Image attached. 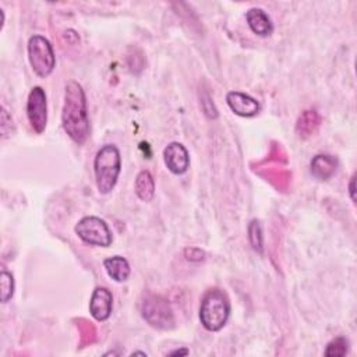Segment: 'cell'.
<instances>
[{
  "mask_svg": "<svg viewBox=\"0 0 357 357\" xmlns=\"http://www.w3.org/2000/svg\"><path fill=\"white\" fill-rule=\"evenodd\" d=\"M103 267H105L109 278H112L114 282H126L132 274L129 261L121 256L106 258L103 261Z\"/></svg>",
  "mask_w": 357,
  "mask_h": 357,
  "instance_id": "13",
  "label": "cell"
},
{
  "mask_svg": "<svg viewBox=\"0 0 357 357\" xmlns=\"http://www.w3.org/2000/svg\"><path fill=\"white\" fill-rule=\"evenodd\" d=\"M28 61L34 73L46 79L56 66V57L50 42L42 35H34L28 41Z\"/></svg>",
  "mask_w": 357,
  "mask_h": 357,
  "instance_id": "4",
  "label": "cell"
},
{
  "mask_svg": "<svg viewBox=\"0 0 357 357\" xmlns=\"http://www.w3.org/2000/svg\"><path fill=\"white\" fill-rule=\"evenodd\" d=\"M144 320L156 329H172L174 327V316L169 302L159 294H148L143 302Z\"/></svg>",
  "mask_w": 357,
  "mask_h": 357,
  "instance_id": "5",
  "label": "cell"
},
{
  "mask_svg": "<svg viewBox=\"0 0 357 357\" xmlns=\"http://www.w3.org/2000/svg\"><path fill=\"white\" fill-rule=\"evenodd\" d=\"M249 241L254 252L263 254L264 252V234H263V226L261 222L257 219H253L249 225Z\"/></svg>",
  "mask_w": 357,
  "mask_h": 357,
  "instance_id": "16",
  "label": "cell"
},
{
  "mask_svg": "<svg viewBox=\"0 0 357 357\" xmlns=\"http://www.w3.org/2000/svg\"><path fill=\"white\" fill-rule=\"evenodd\" d=\"M113 309V296L109 289L106 287H96L91 296L90 300V313L91 316L99 321H106Z\"/></svg>",
  "mask_w": 357,
  "mask_h": 357,
  "instance_id": "9",
  "label": "cell"
},
{
  "mask_svg": "<svg viewBox=\"0 0 357 357\" xmlns=\"http://www.w3.org/2000/svg\"><path fill=\"white\" fill-rule=\"evenodd\" d=\"M62 125L68 136L79 145L90 137V119L87 110L85 92L77 81L72 80L66 85L65 105L62 110Z\"/></svg>",
  "mask_w": 357,
  "mask_h": 357,
  "instance_id": "1",
  "label": "cell"
},
{
  "mask_svg": "<svg viewBox=\"0 0 357 357\" xmlns=\"http://www.w3.org/2000/svg\"><path fill=\"white\" fill-rule=\"evenodd\" d=\"M136 194L141 201H151L155 196V182L148 170H141L136 178Z\"/></svg>",
  "mask_w": 357,
  "mask_h": 357,
  "instance_id": "15",
  "label": "cell"
},
{
  "mask_svg": "<svg viewBox=\"0 0 357 357\" xmlns=\"http://www.w3.org/2000/svg\"><path fill=\"white\" fill-rule=\"evenodd\" d=\"M354 181H356V174L351 176L350 178V183H349V194H350V198L353 203H356V196H354Z\"/></svg>",
  "mask_w": 357,
  "mask_h": 357,
  "instance_id": "20",
  "label": "cell"
},
{
  "mask_svg": "<svg viewBox=\"0 0 357 357\" xmlns=\"http://www.w3.org/2000/svg\"><path fill=\"white\" fill-rule=\"evenodd\" d=\"M320 126V116L316 110H306L297 121L296 133L302 139H307L316 133Z\"/></svg>",
  "mask_w": 357,
  "mask_h": 357,
  "instance_id": "14",
  "label": "cell"
},
{
  "mask_svg": "<svg viewBox=\"0 0 357 357\" xmlns=\"http://www.w3.org/2000/svg\"><path fill=\"white\" fill-rule=\"evenodd\" d=\"M170 356H186L189 354V350L187 349H182V350H173L169 353Z\"/></svg>",
  "mask_w": 357,
  "mask_h": 357,
  "instance_id": "21",
  "label": "cell"
},
{
  "mask_svg": "<svg viewBox=\"0 0 357 357\" xmlns=\"http://www.w3.org/2000/svg\"><path fill=\"white\" fill-rule=\"evenodd\" d=\"M166 167L173 174H183L190 167V155L187 148L181 143H170L163 151Z\"/></svg>",
  "mask_w": 357,
  "mask_h": 357,
  "instance_id": "8",
  "label": "cell"
},
{
  "mask_svg": "<svg viewBox=\"0 0 357 357\" xmlns=\"http://www.w3.org/2000/svg\"><path fill=\"white\" fill-rule=\"evenodd\" d=\"M76 233L80 239L91 246L109 247L112 245V232L108 223L98 216H84L76 225Z\"/></svg>",
  "mask_w": 357,
  "mask_h": 357,
  "instance_id": "6",
  "label": "cell"
},
{
  "mask_svg": "<svg viewBox=\"0 0 357 357\" xmlns=\"http://www.w3.org/2000/svg\"><path fill=\"white\" fill-rule=\"evenodd\" d=\"M94 172L98 192L101 194H109L114 189L119 174L122 172V156L117 147L108 144L96 152Z\"/></svg>",
  "mask_w": 357,
  "mask_h": 357,
  "instance_id": "2",
  "label": "cell"
},
{
  "mask_svg": "<svg viewBox=\"0 0 357 357\" xmlns=\"http://www.w3.org/2000/svg\"><path fill=\"white\" fill-rule=\"evenodd\" d=\"M185 256L189 261H193V263H200L204 260L205 257V253L200 249H196V247H192V249H186L185 250Z\"/></svg>",
  "mask_w": 357,
  "mask_h": 357,
  "instance_id": "19",
  "label": "cell"
},
{
  "mask_svg": "<svg viewBox=\"0 0 357 357\" xmlns=\"http://www.w3.org/2000/svg\"><path fill=\"white\" fill-rule=\"evenodd\" d=\"M226 102L230 110L237 116L254 117L260 112V103L257 102V99L243 92H237V91L229 92L226 95Z\"/></svg>",
  "mask_w": 357,
  "mask_h": 357,
  "instance_id": "10",
  "label": "cell"
},
{
  "mask_svg": "<svg viewBox=\"0 0 357 357\" xmlns=\"http://www.w3.org/2000/svg\"><path fill=\"white\" fill-rule=\"evenodd\" d=\"M338 169V159L332 155L320 154L312 161V174L318 181H328Z\"/></svg>",
  "mask_w": 357,
  "mask_h": 357,
  "instance_id": "12",
  "label": "cell"
},
{
  "mask_svg": "<svg viewBox=\"0 0 357 357\" xmlns=\"http://www.w3.org/2000/svg\"><path fill=\"white\" fill-rule=\"evenodd\" d=\"M250 30L258 37H269L274 32V24L269 16L260 8H253L246 13Z\"/></svg>",
  "mask_w": 357,
  "mask_h": 357,
  "instance_id": "11",
  "label": "cell"
},
{
  "mask_svg": "<svg viewBox=\"0 0 357 357\" xmlns=\"http://www.w3.org/2000/svg\"><path fill=\"white\" fill-rule=\"evenodd\" d=\"M347 349H349L347 339L343 338V336H338L327 345L325 356H328V357H342L347 353Z\"/></svg>",
  "mask_w": 357,
  "mask_h": 357,
  "instance_id": "18",
  "label": "cell"
},
{
  "mask_svg": "<svg viewBox=\"0 0 357 357\" xmlns=\"http://www.w3.org/2000/svg\"><path fill=\"white\" fill-rule=\"evenodd\" d=\"M27 116L32 130L42 134L48 123V102L46 94L42 87H34L28 94Z\"/></svg>",
  "mask_w": 357,
  "mask_h": 357,
  "instance_id": "7",
  "label": "cell"
},
{
  "mask_svg": "<svg viewBox=\"0 0 357 357\" xmlns=\"http://www.w3.org/2000/svg\"><path fill=\"white\" fill-rule=\"evenodd\" d=\"M0 299L2 303H8L14 294V278L10 272L2 271L0 274Z\"/></svg>",
  "mask_w": 357,
  "mask_h": 357,
  "instance_id": "17",
  "label": "cell"
},
{
  "mask_svg": "<svg viewBox=\"0 0 357 357\" xmlns=\"http://www.w3.org/2000/svg\"><path fill=\"white\" fill-rule=\"evenodd\" d=\"M230 316V302L227 296L221 289L208 290L200 306V321L210 332L221 331Z\"/></svg>",
  "mask_w": 357,
  "mask_h": 357,
  "instance_id": "3",
  "label": "cell"
}]
</instances>
